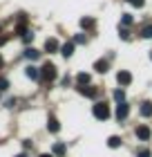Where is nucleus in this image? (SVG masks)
<instances>
[{
	"label": "nucleus",
	"mask_w": 152,
	"mask_h": 157,
	"mask_svg": "<svg viewBox=\"0 0 152 157\" xmlns=\"http://www.w3.org/2000/svg\"><path fill=\"white\" fill-rule=\"evenodd\" d=\"M141 115L143 117H152V103L150 101H143L141 103Z\"/></svg>",
	"instance_id": "obj_12"
},
{
	"label": "nucleus",
	"mask_w": 152,
	"mask_h": 157,
	"mask_svg": "<svg viewBox=\"0 0 152 157\" xmlns=\"http://www.w3.org/2000/svg\"><path fill=\"white\" fill-rule=\"evenodd\" d=\"M85 40H87V38H85V34H78V36H74V43H78V45H83Z\"/></svg>",
	"instance_id": "obj_21"
},
{
	"label": "nucleus",
	"mask_w": 152,
	"mask_h": 157,
	"mask_svg": "<svg viewBox=\"0 0 152 157\" xmlns=\"http://www.w3.org/2000/svg\"><path fill=\"white\" fill-rule=\"evenodd\" d=\"M78 92L85 97H90V99H96L98 97V88H94V85H90V88H85V85H78Z\"/></svg>",
	"instance_id": "obj_4"
},
{
	"label": "nucleus",
	"mask_w": 152,
	"mask_h": 157,
	"mask_svg": "<svg viewBox=\"0 0 152 157\" xmlns=\"http://www.w3.org/2000/svg\"><path fill=\"white\" fill-rule=\"evenodd\" d=\"M107 67H110V63H107V61H103V59L94 63V70H96L98 74H105V72H107Z\"/></svg>",
	"instance_id": "obj_8"
},
{
	"label": "nucleus",
	"mask_w": 152,
	"mask_h": 157,
	"mask_svg": "<svg viewBox=\"0 0 152 157\" xmlns=\"http://www.w3.org/2000/svg\"><path fill=\"white\" fill-rule=\"evenodd\" d=\"M54 155L63 157V155H65V144H54Z\"/></svg>",
	"instance_id": "obj_18"
},
{
	"label": "nucleus",
	"mask_w": 152,
	"mask_h": 157,
	"mask_svg": "<svg viewBox=\"0 0 152 157\" xmlns=\"http://www.w3.org/2000/svg\"><path fill=\"white\" fill-rule=\"evenodd\" d=\"M25 56H27L29 61H36V59L40 56V52H38V49H34V47H27V49H25Z\"/></svg>",
	"instance_id": "obj_13"
},
{
	"label": "nucleus",
	"mask_w": 152,
	"mask_h": 157,
	"mask_svg": "<svg viewBox=\"0 0 152 157\" xmlns=\"http://www.w3.org/2000/svg\"><path fill=\"white\" fill-rule=\"evenodd\" d=\"M40 78L47 81V83H52L56 78V65H54V63H45V65L40 67Z\"/></svg>",
	"instance_id": "obj_1"
},
{
	"label": "nucleus",
	"mask_w": 152,
	"mask_h": 157,
	"mask_svg": "<svg viewBox=\"0 0 152 157\" xmlns=\"http://www.w3.org/2000/svg\"><path fill=\"white\" fill-rule=\"evenodd\" d=\"M25 74L29 76V78H40V72H38V67H34V65H29V67H25Z\"/></svg>",
	"instance_id": "obj_11"
},
{
	"label": "nucleus",
	"mask_w": 152,
	"mask_h": 157,
	"mask_svg": "<svg viewBox=\"0 0 152 157\" xmlns=\"http://www.w3.org/2000/svg\"><path fill=\"white\" fill-rule=\"evenodd\" d=\"M136 137H139L141 141H148V139L152 137L150 128H148V126H139V128H136Z\"/></svg>",
	"instance_id": "obj_6"
},
{
	"label": "nucleus",
	"mask_w": 152,
	"mask_h": 157,
	"mask_svg": "<svg viewBox=\"0 0 152 157\" xmlns=\"http://www.w3.org/2000/svg\"><path fill=\"white\" fill-rule=\"evenodd\" d=\"M150 155H152L150 151H141V153H139V157H150Z\"/></svg>",
	"instance_id": "obj_26"
},
{
	"label": "nucleus",
	"mask_w": 152,
	"mask_h": 157,
	"mask_svg": "<svg viewBox=\"0 0 152 157\" xmlns=\"http://www.w3.org/2000/svg\"><path fill=\"white\" fill-rule=\"evenodd\" d=\"M2 65H5V61H2V56H0V70H2Z\"/></svg>",
	"instance_id": "obj_28"
},
{
	"label": "nucleus",
	"mask_w": 152,
	"mask_h": 157,
	"mask_svg": "<svg viewBox=\"0 0 152 157\" xmlns=\"http://www.w3.org/2000/svg\"><path fill=\"white\" fill-rule=\"evenodd\" d=\"M119 32H121V38H125V40L130 38V32L128 29H119Z\"/></svg>",
	"instance_id": "obj_25"
},
{
	"label": "nucleus",
	"mask_w": 152,
	"mask_h": 157,
	"mask_svg": "<svg viewBox=\"0 0 152 157\" xmlns=\"http://www.w3.org/2000/svg\"><path fill=\"white\" fill-rule=\"evenodd\" d=\"M128 2L134 5V7H143V5H146V0H128Z\"/></svg>",
	"instance_id": "obj_23"
},
{
	"label": "nucleus",
	"mask_w": 152,
	"mask_h": 157,
	"mask_svg": "<svg viewBox=\"0 0 152 157\" xmlns=\"http://www.w3.org/2000/svg\"><path fill=\"white\" fill-rule=\"evenodd\" d=\"M74 45H76V43H74V40H67V43H65V45L61 47V54L65 56V59H69V56H72V54H74Z\"/></svg>",
	"instance_id": "obj_7"
},
{
	"label": "nucleus",
	"mask_w": 152,
	"mask_h": 157,
	"mask_svg": "<svg viewBox=\"0 0 152 157\" xmlns=\"http://www.w3.org/2000/svg\"><path fill=\"white\" fill-rule=\"evenodd\" d=\"M47 128H49L52 132H58V130H61V124H58V119H56V117H49V119H47Z\"/></svg>",
	"instance_id": "obj_10"
},
{
	"label": "nucleus",
	"mask_w": 152,
	"mask_h": 157,
	"mask_svg": "<svg viewBox=\"0 0 152 157\" xmlns=\"http://www.w3.org/2000/svg\"><path fill=\"white\" fill-rule=\"evenodd\" d=\"M94 117L101 119V121H105L107 117H110V105H107L105 101H98L96 105H94Z\"/></svg>",
	"instance_id": "obj_2"
},
{
	"label": "nucleus",
	"mask_w": 152,
	"mask_h": 157,
	"mask_svg": "<svg viewBox=\"0 0 152 157\" xmlns=\"http://www.w3.org/2000/svg\"><path fill=\"white\" fill-rule=\"evenodd\" d=\"M128 115H130V105H128L125 101H121V103L117 105V119H119V121H123Z\"/></svg>",
	"instance_id": "obj_3"
},
{
	"label": "nucleus",
	"mask_w": 152,
	"mask_h": 157,
	"mask_svg": "<svg viewBox=\"0 0 152 157\" xmlns=\"http://www.w3.org/2000/svg\"><path fill=\"white\" fill-rule=\"evenodd\" d=\"M117 81L121 85H130V83H132V74H130L128 70H121V72L117 74Z\"/></svg>",
	"instance_id": "obj_5"
},
{
	"label": "nucleus",
	"mask_w": 152,
	"mask_h": 157,
	"mask_svg": "<svg viewBox=\"0 0 152 157\" xmlns=\"http://www.w3.org/2000/svg\"><path fill=\"white\" fill-rule=\"evenodd\" d=\"M139 34H141L143 38H152V25H146V27H143V29H141Z\"/></svg>",
	"instance_id": "obj_17"
},
{
	"label": "nucleus",
	"mask_w": 152,
	"mask_h": 157,
	"mask_svg": "<svg viewBox=\"0 0 152 157\" xmlns=\"http://www.w3.org/2000/svg\"><path fill=\"white\" fill-rule=\"evenodd\" d=\"M107 146H110V148H119V146H121V137H117V135H112V137L107 139Z\"/></svg>",
	"instance_id": "obj_14"
},
{
	"label": "nucleus",
	"mask_w": 152,
	"mask_h": 157,
	"mask_svg": "<svg viewBox=\"0 0 152 157\" xmlns=\"http://www.w3.org/2000/svg\"><path fill=\"white\" fill-rule=\"evenodd\" d=\"M40 157H54V155H40Z\"/></svg>",
	"instance_id": "obj_29"
},
{
	"label": "nucleus",
	"mask_w": 152,
	"mask_h": 157,
	"mask_svg": "<svg viewBox=\"0 0 152 157\" xmlns=\"http://www.w3.org/2000/svg\"><path fill=\"white\" fill-rule=\"evenodd\" d=\"M121 23H123V25H125V27H128V25H132V16H130V13H123V18H121Z\"/></svg>",
	"instance_id": "obj_20"
},
{
	"label": "nucleus",
	"mask_w": 152,
	"mask_h": 157,
	"mask_svg": "<svg viewBox=\"0 0 152 157\" xmlns=\"http://www.w3.org/2000/svg\"><path fill=\"white\" fill-rule=\"evenodd\" d=\"M45 49H47L49 54H52V52H58V40H56V38H47V40H45Z\"/></svg>",
	"instance_id": "obj_9"
},
{
	"label": "nucleus",
	"mask_w": 152,
	"mask_h": 157,
	"mask_svg": "<svg viewBox=\"0 0 152 157\" xmlns=\"http://www.w3.org/2000/svg\"><path fill=\"white\" fill-rule=\"evenodd\" d=\"M114 99H117L119 103H121V101H125V92H123V90H114Z\"/></svg>",
	"instance_id": "obj_19"
},
{
	"label": "nucleus",
	"mask_w": 152,
	"mask_h": 157,
	"mask_svg": "<svg viewBox=\"0 0 152 157\" xmlns=\"http://www.w3.org/2000/svg\"><path fill=\"white\" fill-rule=\"evenodd\" d=\"M76 81H78V85H87L90 83V74H85V72H81L76 76Z\"/></svg>",
	"instance_id": "obj_15"
},
{
	"label": "nucleus",
	"mask_w": 152,
	"mask_h": 157,
	"mask_svg": "<svg viewBox=\"0 0 152 157\" xmlns=\"http://www.w3.org/2000/svg\"><path fill=\"white\" fill-rule=\"evenodd\" d=\"M81 27L83 29H92L94 27V18H81Z\"/></svg>",
	"instance_id": "obj_16"
},
{
	"label": "nucleus",
	"mask_w": 152,
	"mask_h": 157,
	"mask_svg": "<svg viewBox=\"0 0 152 157\" xmlns=\"http://www.w3.org/2000/svg\"><path fill=\"white\" fill-rule=\"evenodd\" d=\"M23 40H25V43H32V40H34V34H32V32H27L25 36H23Z\"/></svg>",
	"instance_id": "obj_24"
},
{
	"label": "nucleus",
	"mask_w": 152,
	"mask_h": 157,
	"mask_svg": "<svg viewBox=\"0 0 152 157\" xmlns=\"http://www.w3.org/2000/svg\"><path fill=\"white\" fill-rule=\"evenodd\" d=\"M150 59H152V52H150Z\"/></svg>",
	"instance_id": "obj_31"
},
{
	"label": "nucleus",
	"mask_w": 152,
	"mask_h": 157,
	"mask_svg": "<svg viewBox=\"0 0 152 157\" xmlns=\"http://www.w3.org/2000/svg\"><path fill=\"white\" fill-rule=\"evenodd\" d=\"M7 88H9V81H7V78H2V76H0V92H2V90H7Z\"/></svg>",
	"instance_id": "obj_22"
},
{
	"label": "nucleus",
	"mask_w": 152,
	"mask_h": 157,
	"mask_svg": "<svg viewBox=\"0 0 152 157\" xmlns=\"http://www.w3.org/2000/svg\"><path fill=\"white\" fill-rule=\"evenodd\" d=\"M16 157H27V155H16Z\"/></svg>",
	"instance_id": "obj_30"
},
{
	"label": "nucleus",
	"mask_w": 152,
	"mask_h": 157,
	"mask_svg": "<svg viewBox=\"0 0 152 157\" xmlns=\"http://www.w3.org/2000/svg\"><path fill=\"white\" fill-rule=\"evenodd\" d=\"M7 43V36H0V45H5Z\"/></svg>",
	"instance_id": "obj_27"
}]
</instances>
